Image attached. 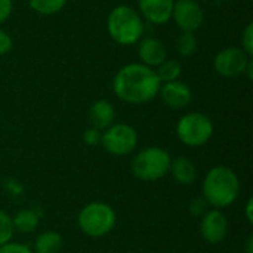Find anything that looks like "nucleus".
Listing matches in <instances>:
<instances>
[{
	"label": "nucleus",
	"mask_w": 253,
	"mask_h": 253,
	"mask_svg": "<svg viewBox=\"0 0 253 253\" xmlns=\"http://www.w3.org/2000/svg\"><path fill=\"white\" fill-rule=\"evenodd\" d=\"M160 80L154 71L141 62L123 65L113 79V92L116 96L133 105H141L153 101L160 90Z\"/></svg>",
	"instance_id": "f257e3e1"
},
{
	"label": "nucleus",
	"mask_w": 253,
	"mask_h": 253,
	"mask_svg": "<svg viewBox=\"0 0 253 253\" xmlns=\"http://www.w3.org/2000/svg\"><path fill=\"white\" fill-rule=\"evenodd\" d=\"M240 193V181L228 166L212 168L203 181V199L215 209L233 205Z\"/></svg>",
	"instance_id": "f03ea898"
},
{
	"label": "nucleus",
	"mask_w": 253,
	"mask_h": 253,
	"mask_svg": "<svg viewBox=\"0 0 253 253\" xmlns=\"http://www.w3.org/2000/svg\"><path fill=\"white\" fill-rule=\"evenodd\" d=\"M107 31L117 44L132 46L142 39L145 25L139 12L127 4H120L108 13Z\"/></svg>",
	"instance_id": "7ed1b4c3"
},
{
	"label": "nucleus",
	"mask_w": 253,
	"mask_h": 253,
	"mask_svg": "<svg viewBox=\"0 0 253 253\" xmlns=\"http://www.w3.org/2000/svg\"><path fill=\"white\" fill-rule=\"evenodd\" d=\"M169 168L170 156L160 147H148L141 150L132 162L133 175L138 179L147 182L162 179L169 173Z\"/></svg>",
	"instance_id": "20e7f679"
},
{
	"label": "nucleus",
	"mask_w": 253,
	"mask_h": 253,
	"mask_svg": "<svg viewBox=\"0 0 253 253\" xmlns=\"http://www.w3.org/2000/svg\"><path fill=\"white\" fill-rule=\"evenodd\" d=\"M114 209L102 202L86 205L79 213V227L89 237H102L113 231L116 227Z\"/></svg>",
	"instance_id": "39448f33"
},
{
	"label": "nucleus",
	"mask_w": 253,
	"mask_h": 253,
	"mask_svg": "<svg viewBox=\"0 0 253 253\" xmlns=\"http://www.w3.org/2000/svg\"><path fill=\"white\" fill-rule=\"evenodd\" d=\"M213 135V123L203 113H188L176 123V136L187 147H202Z\"/></svg>",
	"instance_id": "423d86ee"
},
{
	"label": "nucleus",
	"mask_w": 253,
	"mask_h": 253,
	"mask_svg": "<svg viewBox=\"0 0 253 253\" xmlns=\"http://www.w3.org/2000/svg\"><path fill=\"white\" fill-rule=\"evenodd\" d=\"M101 144L113 156H127L138 145V133L135 127L126 123L111 125L101 135Z\"/></svg>",
	"instance_id": "0eeeda50"
},
{
	"label": "nucleus",
	"mask_w": 253,
	"mask_h": 253,
	"mask_svg": "<svg viewBox=\"0 0 253 253\" xmlns=\"http://www.w3.org/2000/svg\"><path fill=\"white\" fill-rule=\"evenodd\" d=\"M252 58L242 49L236 46L225 47L219 50L213 58V68L222 77H239L243 76L251 64Z\"/></svg>",
	"instance_id": "6e6552de"
},
{
	"label": "nucleus",
	"mask_w": 253,
	"mask_h": 253,
	"mask_svg": "<svg viewBox=\"0 0 253 253\" xmlns=\"http://www.w3.org/2000/svg\"><path fill=\"white\" fill-rule=\"evenodd\" d=\"M170 19L182 33H196L205 22V12L196 0H175Z\"/></svg>",
	"instance_id": "1a4fd4ad"
},
{
	"label": "nucleus",
	"mask_w": 253,
	"mask_h": 253,
	"mask_svg": "<svg viewBox=\"0 0 253 253\" xmlns=\"http://www.w3.org/2000/svg\"><path fill=\"white\" fill-rule=\"evenodd\" d=\"M200 234L205 242L211 245H218L224 242V239L228 236V219L227 216L219 211L213 209L206 212L202 216L200 222Z\"/></svg>",
	"instance_id": "9d476101"
},
{
	"label": "nucleus",
	"mask_w": 253,
	"mask_h": 253,
	"mask_svg": "<svg viewBox=\"0 0 253 253\" xmlns=\"http://www.w3.org/2000/svg\"><path fill=\"white\" fill-rule=\"evenodd\" d=\"M159 95L165 105L173 110H182L188 107L193 101V92L191 87L179 80L162 83Z\"/></svg>",
	"instance_id": "9b49d317"
},
{
	"label": "nucleus",
	"mask_w": 253,
	"mask_h": 253,
	"mask_svg": "<svg viewBox=\"0 0 253 253\" xmlns=\"http://www.w3.org/2000/svg\"><path fill=\"white\" fill-rule=\"evenodd\" d=\"M175 0H138L139 15L156 25H165L172 18Z\"/></svg>",
	"instance_id": "f8f14e48"
},
{
	"label": "nucleus",
	"mask_w": 253,
	"mask_h": 253,
	"mask_svg": "<svg viewBox=\"0 0 253 253\" xmlns=\"http://www.w3.org/2000/svg\"><path fill=\"white\" fill-rule=\"evenodd\" d=\"M138 56L141 64L156 68L168 59V49L157 37H145L138 42Z\"/></svg>",
	"instance_id": "ddd939ff"
},
{
	"label": "nucleus",
	"mask_w": 253,
	"mask_h": 253,
	"mask_svg": "<svg viewBox=\"0 0 253 253\" xmlns=\"http://www.w3.org/2000/svg\"><path fill=\"white\" fill-rule=\"evenodd\" d=\"M114 105L107 99H98L89 108V120L92 123V127L98 130H105L107 127H110L114 123Z\"/></svg>",
	"instance_id": "4468645a"
},
{
	"label": "nucleus",
	"mask_w": 253,
	"mask_h": 253,
	"mask_svg": "<svg viewBox=\"0 0 253 253\" xmlns=\"http://www.w3.org/2000/svg\"><path fill=\"white\" fill-rule=\"evenodd\" d=\"M169 172L172 173L173 179L181 185H191L197 178V169L194 163L190 159L182 157V156L170 160Z\"/></svg>",
	"instance_id": "2eb2a0df"
},
{
	"label": "nucleus",
	"mask_w": 253,
	"mask_h": 253,
	"mask_svg": "<svg viewBox=\"0 0 253 253\" xmlns=\"http://www.w3.org/2000/svg\"><path fill=\"white\" fill-rule=\"evenodd\" d=\"M62 237L56 231H44L36 237L34 251L36 253H58L62 249Z\"/></svg>",
	"instance_id": "dca6fc26"
},
{
	"label": "nucleus",
	"mask_w": 253,
	"mask_h": 253,
	"mask_svg": "<svg viewBox=\"0 0 253 253\" xmlns=\"http://www.w3.org/2000/svg\"><path fill=\"white\" fill-rule=\"evenodd\" d=\"M12 225L13 231L18 233H33L39 227V216L28 209L19 211L12 216Z\"/></svg>",
	"instance_id": "f3484780"
},
{
	"label": "nucleus",
	"mask_w": 253,
	"mask_h": 253,
	"mask_svg": "<svg viewBox=\"0 0 253 253\" xmlns=\"http://www.w3.org/2000/svg\"><path fill=\"white\" fill-rule=\"evenodd\" d=\"M160 83H169L179 80L182 74V64L178 59H165L159 67L154 68Z\"/></svg>",
	"instance_id": "a211bd4d"
},
{
	"label": "nucleus",
	"mask_w": 253,
	"mask_h": 253,
	"mask_svg": "<svg viewBox=\"0 0 253 253\" xmlns=\"http://www.w3.org/2000/svg\"><path fill=\"white\" fill-rule=\"evenodd\" d=\"M65 3L67 0H28L30 7L36 13L44 15V16L59 13L64 9Z\"/></svg>",
	"instance_id": "6ab92c4d"
},
{
	"label": "nucleus",
	"mask_w": 253,
	"mask_h": 253,
	"mask_svg": "<svg viewBox=\"0 0 253 253\" xmlns=\"http://www.w3.org/2000/svg\"><path fill=\"white\" fill-rule=\"evenodd\" d=\"M199 49V40L194 33H181L176 40V50L182 58H191Z\"/></svg>",
	"instance_id": "aec40b11"
},
{
	"label": "nucleus",
	"mask_w": 253,
	"mask_h": 253,
	"mask_svg": "<svg viewBox=\"0 0 253 253\" xmlns=\"http://www.w3.org/2000/svg\"><path fill=\"white\" fill-rule=\"evenodd\" d=\"M12 236H13L12 218L6 212L0 211V246L9 243Z\"/></svg>",
	"instance_id": "412c9836"
},
{
	"label": "nucleus",
	"mask_w": 253,
	"mask_h": 253,
	"mask_svg": "<svg viewBox=\"0 0 253 253\" xmlns=\"http://www.w3.org/2000/svg\"><path fill=\"white\" fill-rule=\"evenodd\" d=\"M242 49L252 58L253 56V22H249L242 34Z\"/></svg>",
	"instance_id": "4be33fe9"
},
{
	"label": "nucleus",
	"mask_w": 253,
	"mask_h": 253,
	"mask_svg": "<svg viewBox=\"0 0 253 253\" xmlns=\"http://www.w3.org/2000/svg\"><path fill=\"white\" fill-rule=\"evenodd\" d=\"M83 141H84V144H87L90 147H95V145H98L101 142V132L98 129H95V127H89L83 133Z\"/></svg>",
	"instance_id": "5701e85b"
},
{
	"label": "nucleus",
	"mask_w": 253,
	"mask_h": 253,
	"mask_svg": "<svg viewBox=\"0 0 253 253\" xmlns=\"http://www.w3.org/2000/svg\"><path fill=\"white\" fill-rule=\"evenodd\" d=\"M0 253H34L28 246L21 243H6L0 246Z\"/></svg>",
	"instance_id": "b1692460"
},
{
	"label": "nucleus",
	"mask_w": 253,
	"mask_h": 253,
	"mask_svg": "<svg viewBox=\"0 0 253 253\" xmlns=\"http://www.w3.org/2000/svg\"><path fill=\"white\" fill-rule=\"evenodd\" d=\"M12 47H13L12 37L6 31L0 30V55H7L12 50Z\"/></svg>",
	"instance_id": "393cba45"
},
{
	"label": "nucleus",
	"mask_w": 253,
	"mask_h": 253,
	"mask_svg": "<svg viewBox=\"0 0 253 253\" xmlns=\"http://www.w3.org/2000/svg\"><path fill=\"white\" fill-rule=\"evenodd\" d=\"M12 9H13L12 0H0V25H3L9 19Z\"/></svg>",
	"instance_id": "a878e982"
},
{
	"label": "nucleus",
	"mask_w": 253,
	"mask_h": 253,
	"mask_svg": "<svg viewBox=\"0 0 253 253\" xmlns=\"http://www.w3.org/2000/svg\"><path fill=\"white\" fill-rule=\"evenodd\" d=\"M208 209V203L205 199H197L191 203V213L194 216H203L206 213Z\"/></svg>",
	"instance_id": "bb28decb"
},
{
	"label": "nucleus",
	"mask_w": 253,
	"mask_h": 253,
	"mask_svg": "<svg viewBox=\"0 0 253 253\" xmlns=\"http://www.w3.org/2000/svg\"><path fill=\"white\" fill-rule=\"evenodd\" d=\"M252 208H253V199L251 197L246 203V218L249 221V224H253V215H252Z\"/></svg>",
	"instance_id": "cd10ccee"
},
{
	"label": "nucleus",
	"mask_w": 253,
	"mask_h": 253,
	"mask_svg": "<svg viewBox=\"0 0 253 253\" xmlns=\"http://www.w3.org/2000/svg\"><path fill=\"white\" fill-rule=\"evenodd\" d=\"M246 253H253V237L251 236L248 240V246H246Z\"/></svg>",
	"instance_id": "c85d7f7f"
}]
</instances>
